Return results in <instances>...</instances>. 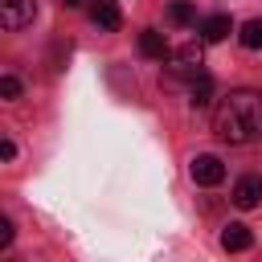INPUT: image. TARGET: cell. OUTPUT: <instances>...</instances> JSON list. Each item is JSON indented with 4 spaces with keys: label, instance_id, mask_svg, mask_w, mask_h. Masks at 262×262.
I'll return each mask as SVG.
<instances>
[{
    "label": "cell",
    "instance_id": "1",
    "mask_svg": "<svg viewBox=\"0 0 262 262\" xmlns=\"http://www.w3.org/2000/svg\"><path fill=\"white\" fill-rule=\"evenodd\" d=\"M213 135L225 143H258L262 139V90H229L213 106Z\"/></svg>",
    "mask_w": 262,
    "mask_h": 262
},
{
    "label": "cell",
    "instance_id": "2",
    "mask_svg": "<svg viewBox=\"0 0 262 262\" xmlns=\"http://www.w3.org/2000/svg\"><path fill=\"white\" fill-rule=\"evenodd\" d=\"M37 16V0H0V25L4 29H25Z\"/></svg>",
    "mask_w": 262,
    "mask_h": 262
},
{
    "label": "cell",
    "instance_id": "3",
    "mask_svg": "<svg viewBox=\"0 0 262 262\" xmlns=\"http://www.w3.org/2000/svg\"><path fill=\"white\" fill-rule=\"evenodd\" d=\"M188 172H192V180H196V184H205V188H213V184H221V180H225V164H221L217 156H196Z\"/></svg>",
    "mask_w": 262,
    "mask_h": 262
},
{
    "label": "cell",
    "instance_id": "4",
    "mask_svg": "<svg viewBox=\"0 0 262 262\" xmlns=\"http://www.w3.org/2000/svg\"><path fill=\"white\" fill-rule=\"evenodd\" d=\"M262 201V176H242L233 184V205L237 209H254Z\"/></svg>",
    "mask_w": 262,
    "mask_h": 262
},
{
    "label": "cell",
    "instance_id": "5",
    "mask_svg": "<svg viewBox=\"0 0 262 262\" xmlns=\"http://www.w3.org/2000/svg\"><path fill=\"white\" fill-rule=\"evenodd\" d=\"M229 33H233V20H229L225 12H217V16L201 20V41H205V45H217V41H225Z\"/></svg>",
    "mask_w": 262,
    "mask_h": 262
},
{
    "label": "cell",
    "instance_id": "6",
    "mask_svg": "<svg viewBox=\"0 0 262 262\" xmlns=\"http://www.w3.org/2000/svg\"><path fill=\"white\" fill-rule=\"evenodd\" d=\"M221 246H225V250H233V254H237V250H250V246H254V233H250V225H242V221H229V225L221 229Z\"/></svg>",
    "mask_w": 262,
    "mask_h": 262
},
{
    "label": "cell",
    "instance_id": "7",
    "mask_svg": "<svg viewBox=\"0 0 262 262\" xmlns=\"http://www.w3.org/2000/svg\"><path fill=\"white\" fill-rule=\"evenodd\" d=\"M139 53H143V57H151V61H164L172 49H168L164 33H156V29H143V33H139Z\"/></svg>",
    "mask_w": 262,
    "mask_h": 262
},
{
    "label": "cell",
    "instance_id": "8",
    "mask_svg": "<svg viewBox=\"0 0 262 262\" xmlns=\"http://www.w3.org/2000/svg\"><path fill=\"white\" fill-rule=\"evenodd\" d=\"M90 16H94V25H98V29H106V33H111V29H119V4H115V0H98Z\"/></svg>",
    "mask_w": 262,
    "mask_h": 262
},
{
    "label": "cell",
    "instance_id": "9",
    "mask_svg": "<svg viewBox=\"0 0 262 262\" xmlns=\"http://www.w3.org/2000/svg\"><path fill=\"white\" fill-rule=\"evenodd\" d=\"M188 102H192V106H209V102H213V78H209V74H201V78L188 86Z\"/></svg>",
    "mask_w": 262,
    "mask_h": 262
},
{
    "label": "cell",
    "instance_id": "10",
    "mask_svg": "<svg viewBox=\"0 0 262 262\" xmlns=\"http://www.w3.org/2000/svg\"><path fill=\"white\" fill-rule=\"evenodd\" d=\"M242 45L246 49H262V20H246L242 25Z\"/></svg>",
    "mask_w": 262,
    "mask_h": 262
},
{
    "label": "cell",
    "instance_id": "11",
    "mask_svg": "<svg viewBox=\"0 0 262 262\" xmlns=\"http://www.w3.org/2000/svg\"><path fill=\"white\" fill-rule=\"evenodd\" d=\"M168 16H172L176 25H192V20H196V8H192V4H184V0H176V4L168 8Z\"/></svg>",
    "mask_w": 262,
    "mask_h": 262
},
{
    "label": "cell",
    "instance_id": "12",
    "mask_svg": "<svg viewBox=\"0 0 262 262\" xmlns=\"http://www.w3.org/2000/svg\"><path fill=\"white\" fill-rule=\"evenodd\" d=\"M201 53H205V45H201V41H188V45H180V53H176V61H188V66H201Z\"/></svg>",
    "mask_w": 262,
    "mask_h": 262
},
{
    "label": "cell",
    "instance_id": "13",
    "mask_svg": "<svg viewBox=\"0 0 262 262\" xmlns=\"http://www.w3.org/2000/svg\"><path fill=\"white\" fill-rule=\"evenodd\" d=\"M0 94H4V98H16V94H20V82H16L12 74H4V78H0Z\"/></svg>",
    "mask_w": 262,
    "mask_h": 262
},
{
    "label": "cell",
    "instance_id": "14",
    "mask_svg": "<svg viewBox=\"0 0 262 262\" xmlns=\"http://www.w3.org/2000/svg\"><path fill=\"white\" fill-rule=\"evenodd\" d=\"M0 246H12V221L8 217L0 221Z\"/></svg>",
    "mask_w": 262,
    "mask_h": 262
},
{
    "label": "cell",
    "instance_id": "15",
    "mask_svg": "<svg viewBox=\"0 0 262 262\" xmlns=\"http://www.w3.org/2000/svg\"><path fill=\"white\" fill-rule=\"evenodd\" d=\"M16 156V143L12 139H0V160H12Z\"/></svg>",
    "mask_w": 262,
    "mask_h": 262
},
{
    "label": "cell",
    "instance_id": "16",
    "mask_svg": "<svg viewBox=\"0 0 262 262\" xmlns=\"http://www.w3.org/2000/svg\"><path fill=\"white\" fill-rule=\"evenodd\" d=\"M61 4H66V8H82L86 0H61Z\"/></svg>",
    "mask_w": 262,
    "mask_h": 262
}]
</instances>
